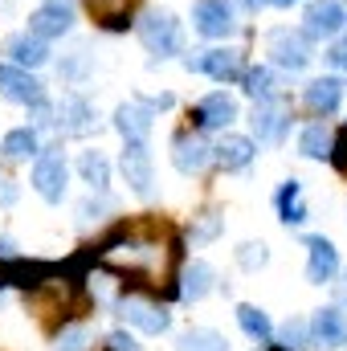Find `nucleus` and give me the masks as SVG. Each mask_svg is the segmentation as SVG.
Listing matches in <instances>:
<instances>
[{
	"label": "nucleus",
	"mask_w": 347,
	"mask_h": 351,
	"mask_svg": "<svg viewBox=\"0 0 347 351\" xmlns=\"http://www.w3.org/2000/svg\"><path fill=\"white\" fill-rule=\"evenodd\" d=\"M327 58H331V66H335V70H347V37L331 45V53H327Z\"/></svg>",
	"instance_id": "nucleus-37"
},
{
	"label": "nucleus",
	"mask_w": 347,
	"mask_h": 351,
	"mask_svg": "<svg viewBox=\"0 0 347 351\" xmlns=\"http://www.w3.org/2000/svg\"><path fill=\"white\" fill-rule=\"evenodd\" d=\"M106 351H139V343H135L127 331H110V335H106Z\"/></svg>",
	"instance_id": "nucleus-36"
},
{
	"label": "nucleus",
	"mask_w": 347,
	"mask_h": 351,
	"mask_svg": "<svg viewBox=\"0 0 347 351\" xmlns=\"http://www.w3.org/2000/svg\"><path fill=\"white\" fill-rule=\"evenodd\" d=\"M213 233H217V217H213V213H208V217H204V221H200V229H196V241H208V237H213Z\"/></svg>",
	"instance_id": "nucleus-38"
},
{
	"label": "nucleus",
	"mask_w": 347,
	"mask_h": 351,
	"mask_svg": "<svg viewBox=\"0 0 347 351\" xmlns=\"http://www.w3.org/2000/svg\"><path fill=\"white\" fill-rule=\"evenodd\" d=\"M208 160H213V147H208L200 135H180V139L172 143V164L184 176L204 172V164H208Z\"/></svg>",
	"instance_id": "nucleus-12"
},
{
	"label": "nucleus",
	"mask_w": 347,
	"mask_h": 351,
	"mask_svg": "<svg viewBox=\"0 0 347 351\" xmlns=\"http://www.w3.org/2000/svg\"><path fill=\"white\" fill-rule=\"evenodd\" d=\"M86 8H90V16H94L102 29L119 33V29L131 25V8H135V0H86Z\"/></svg>",
	"instance_id": "nucleus-20"
},
{
	"label": "nucleus",
	"mask_w": 347,
	"mask_h": 351,
	"mask_svg": "<svg viewBox=\"0 0 347 351\" xmlns=\"http://www.w3.org/2000/svg\"><path fill=\"white\" fill-rule=\"evenodd\" d=\"M213 282H217V274H213L208 262H188L180 269V298L184 302H200L213 290Z\"/></svg>",
	"instance_id": "nucleus-16"
},
{
	"label": "nucleus",
	"mask_w": 347,
	"mask_h": 351,
	"mask_svg": "<svg viewBox=\"0 0 347 351\" xmlns=\"http://www.w3.org/2000/svg\"><path fill=\"white\" fill-rule=\"evenodd\" d=\"M8 53H12V62H16V66H41V62H49L45 41H41V37H29V33L8 37Z\"/></svg>",
	"instance_id": "nucleus-24"
},
{
	"label": "nucleus",
	"mask_w": 347,
	"mask_h": 351,
	"mask_svg": "<svg viewBox=\"0 0 347 351\" xmlns=\"http://www.w3.org/2000/svg\"><path fill=\"white\" fill-rule=\"evenodd\" d=\"M0 200H4V204H12V200H16V188H12V180H0Z\"/></svg>",
	"instance_id": "nucleus-39"
},
{
	"label": "nucleus",
	"mask_w": 347,
	"mask_h": 351,
	"mask_svg": "<svg viewBox=\"0 0 347 351\" xmlns=\"http://www.w3.org/2000/svg\"><path fill=\"white\" fill-rule=\"evenodd\" d=\"M58 114H62V127H66L70 135H82V131H90V127H94V119H90V106L82 102V98H66Z\"/></svg>",
	"instance_id": "nucleus-29"
},
{
	"label": "nucleus",
	"mask_w": 347,
	"mask_h": 351,
	"mask_svg": "<svg viewBox=\"0 0 347 351\" xmlns=\"http://www.w3.org/2000/svg\"><path fill=\"white\" fill-rule=\"evenodd\" d=\"M0 94L12 98V102L33 106V102H41V82H37L33 74L16 70V66H0Z\"/></svg>",
	"instance_id": "nucleus-14"
},
{
	"label": "nucleus",
	"mask_w": 347,
	"mask_h": 351,
	"mask_svg": "<svg viewBox=\"0 0 347 351\" xmlns=\"http://www.w3.org/2000/svg\"><path fill=\"white\" fill-rule=\"evenodd\" d=\"M270 4H278V8H290V4H298V0H270Z\"/></svg>",
	"instance_id": "nucleus-41"
},
{
	"label": "nucleus",
	"mask_w": 347,
	"mask_h": 351,
	"mask_svg": "<svg viewBox=\"0 0 347 351\" xmlns=\"http://www.w3.org/2000/svg\"><path fill=\"white\" fill-rule=\"evenodd\" d=\"M49 4H58V8H70V0H49Z\"/></svg>",
	"instance_id": "nucleus-43"
},
{
	"label": "nucleus",
	"mask_w": 347,
	"mask_h": 351,
	"mask_svg": "<svg viewBox=\"0 0 347 351\" xmlns=\"http://www.w3.org/2000/svg\"><path fill=\"white\" fill-rule=\"evenodd\" d=\"M344 4L339 0H311L307 4V33L311 37H335L344 29Z\"/></svg>",
	"instance_id": "nucleus-10"
},
{
	"label": "nucleus",
	"mask_w": 347,
	"mask_h": 351,
	"mask_svg": "<svg viewBox=\"0 0 347 351\" xmlns=\"http://www.w3.org/2000/svg\"><path fill=\"white\" fill-rule=\"evenodd\" d=\"M0 258H12V241H4V237H0Z\"/></svg>",
	"instance_id": "nucleus-40"
},
{
	"label": "nucleus",
	"mask_w": 347,
	"mask_h": 351,
	"mask_svg": "<svg viewBox=\"0 0 347 351\" xmlns=\"http://www.w3.org/2000/svg\"><path fill=\"white\" fill-rule=\"evenodd\" d=\"M237 262H241V269H261V265L270 262V254H265V245H254V241H250V245H241V254H237Z\"/></svg>",
	"instance_id": "nucleus-34"
},
{
	"label": "nucleus",
	"mask_w": 347,
	"mask_h": 351,
	"mask_svg": "<svg viewBox=\"0 0 347 351\" xmlns=\"http://www.w3.org/2000/svg\"><path fill=\"white\" fill-rule=\"evenodd\" d=\"M278 217L286 225H302L307 221V204H302V184L298 180H286L278 188Z\"/></svg>",
	"instance_id": "nucleus-23"
},
{
	"label": "nucleus",
	"mask_w": 347,
	"mask_h": 351,
	"mask_svg": "<svg viewBox=\"0 0 347 351\" xmlns=\"http://www.w3.org/2000/svg\"><path fill=\"white\" fill-rule=\"evenodd\" d=\"M25 306H33V315L53 331V315H62V319L70 315V286L58 278H45L33 290H25Z\"/></svg>",
	"instance_id": "nucleus-1"
},
{
	"label": "nucleus",
	"mask_w": 347,
	"mask_h": 351,
	"mask_svg": "<svg viewBox=\"0 0 347 351\" xmlns=\"http://www.w3.org/2000/svg\"><path fill=\"white\" fill-rule=\"evenodd\" d=\"M270 53H274V62H278L282 70H290V74L311 62L307 37H302V33H290V29H274V33H270Z\"/></svg>",
	"instance_id": "nucleus-5"
},
{
	"label": "nucleus",
	"mask_w": 347,
	"mask_h": 351,
	"mask_svg": "<svg viewBox=\"0 0 347 351\" xmlns=\"http://www.w3.org/2000/svg\"><path fill=\"white\" fill-rule=\"evenodd\" d=\"M188 70H204V74L217 78V82H237V78L246 74L237 49H208L204 58H188Z\"/></svg>",
	"instance_id": "nucleus-7"
},
{
	"label": "nucleus",
	"mask_w": 347,
	"mask_h": 351,
	"mask_svg": "<svg viewBox=\"0 0 347 351\" xmlns=\"http://www.w3.org/2000/svg\"><path fill=\"white\" fill-rule=\"evenodd\" d=\"M90 331L86 327H70V331H62V339H58V351H90Z\"/></svg>",
	"instance_id": "nucleus-33"
},
{
	"label": "nucleus",
	"mask_w": 347,
	"mask_h": 351,
	"mask_svg": "<svg viewBox=\"0 0 347 351\" xmlns=\"http://www.w3.org/2000/svg\"><path fill=\"white\" fill-rule=\"evenodd\" d=\"M331 160H335V168L347 176V127L339 131V139H331Z\"/></svg>",
	"instance_id": "nucleus-35"
},
{
	"label": "nucleus",
	"mask_w": 347,
	"mask_h": 351,
	"mask_svg": "<svg viewBox=\"0 0 347 351\" xmlns=\"http://www.w3.org/2000/svg\"><path fill=\"white\" fill-rule=\"evenodd\" d=\"M33 188L41 192V200L62 204V196H66V160H62V152H49V156L37 160V168H33Z\"/></svg>",
	"instance_id": "nucleus-4"
},
{
	"label": "nucleus",
	"mask_w": 347,
	"mask_h": 351,
	"mask_svg": "<svg viewBox=\"0 0 347 351\" xmlns=\"http://www.w3.org/2000/svg\"><path fill=\"white\" fill-rule=\"evenodd\" d=\"M241 4H246V8H261V4H265V0H241Z\"/></svg>",
	"instance_id": "nucleus-42"
},
{
	"label": "nucleus",
	"mask_w": 347,
	"mask_h": 351,
	"mask_svg": "<svg viewBox=\"0 0 347 351\" xmlns=\"http://www.w3.org/2000/svg\"><path fill=\"white\" fill-rule=\"evenodd\" d=\"M286 123H290V114H286V106L274 102V98H265L258 110H254V131H258V139H265V143H282Z\"/></svg>",
	"instance_id": "nucleus-15"
},
{
	"label": "nucleus",
	"mask_w": 347,
	"mask_h": 351,
	"mask_svg": "<svg viewBox=\"0 0 347 351\" xmlns=\"http://www.w3.org/2000/svg\"><path fill=\"white\" fill-rule=\"evenodd\" d=\"M70 25H74V16H70V8H58V4H49V8H37L33 16H29V33L33 37H62V33H70Z\"/></svg>",
	"instance_id": "nucleus-17"
},
{
	"label": "nucleus",
	"mask_w": 347,
	"mask_h": 351,
	"mask_svg": "<svg viewBox=\"0 0 347 351\" xmlns=\"http://www.w3.org/2000/svg\"><path fill=\"white\" fill-rule=\"evenodd\" d=\"M115 127H119V135L127 143H147V135H152V110L143 102H127V106L115 110Z\"/></svg>",
	"instance_id": "nucleus-13"
},
{
	"label": "nucleus",
	"mask_w": 347,
	"mask_h": 351,
	"mask_svg": "<svg viewBox=\"0 0 347 351\" xmlns=\"http://www.w3.org/2000/svg\"><path fill=\"white\" fill-rule=\"evenodd\" d=\"M339 98H344V82L339 78H315L307 86V106L319 110V114H331L339 106Z\"/></svg>",
	"instance_id": "nucleus-22"
},
{
	"label": "nucleus",
	"mask_w": 347,
	"mask_h": 351,
	"mask_svg": "<svg viewBox=\"0 0 347 351\" xmlns=\"http://www.w3.org/2000/svg\"><path fill=\"white\" fill-rule=\"evenodd\" d=\"M237 323H241V331L254 339V343H270V335H274V327H270V319H265V311L261 306H237Z\"/></svg>",
	"instance_id": "nucleus-26"
},
{
	"label": "nucleus",
	"mask_w": 347,
	"mask_h": 351,
	"mask_svg": "<svg viewBox=\"0 0 347 351\" xmlns=\"http://www.w3.org/2000/svg\"><path fill=\"white\" fill-rule=\"evenodd\" d=\"M311 339H315L323 351L347 348V319H344V311H339V306H323V311H315Z\"/></svg>",
	"instance_id": "nucleus-6"
},
{
	"label": "nucleus",
	"mask_w": 347,
	"mask_h": 351,
	"mask_svg": "<svg viewBox=\"0 0 347 351\" xmlns=\"http://www.w3.org/2000/svg\"><path fill=\"white\" fill-rule=\"evenodd\" d=\"M246 78V90L258 98V102H265V98H274V74L265 70V66H258V70H250V74H241Z\"/></svg>",
	"instance_id": "nucleus-31"
},
{
	"label": "nucleus",
	"mask_w": 347,
	"mask_h": 351,
	"mask_svg": "<svg viewBox=\"0 0 347 351\" xmlns=\"http://www.w3.org/2000/svg\"><path fill=\"white\" fill-rule=\"evenodd\" d=\"M282 343L286 351H302L311 343V327L302 323V319H286V327H282Z\"/></svg>",
	"instance_id": "nucleus-32"
},
{
	"label": "nucleus",
	"mask_w": 347,
	"mask_h": 351,
	"mask_svg": "<svg viewBox=\"0 0 347 351\" xmlns=\"http://www.w3.org/2000/svg\"><path fill=\"white\" fill-rule=\"evenodd\" d=\"M58 269L49 262H25V258H8L4 265V282H12V286H21V290H33L37 282H45V278H53Z\"/></svg>",
	"instance_id": "nucleus-21"
},
{
	"label": "nucleus",
	"mask_w": 347,
	"mask_h": 351,
	"mask_svg": "<svg viewBox=\"0 0 347 351\" xmlns=\"http://www.w3.org/2000/svg\"><path fill=\"white\" fill-rule=\"evenodd\" d=\"M307 250H311V262H307V282H315V286L331 282V278H335V269H339V250H335L327 237H307Z\"/></svg>",
	"instance_id": "nucleus-11"
},
{
	"label": "nucleus",
	"mask_w": 347,
	"mask_h": 351,
	"mask_svg": "<svg viewBox=\"0 0 347 351\" xmlns=\"http://www.w3.org/2000/svg\"><path fill=\"white\" fill-rule=\"evenodd\" d=\"M78 172L86 180L94 192H102L106 184H110V164L102 160V152H82V160H78Z\"/></svg>",
	"instance_id": "nucleus-27"
},
{
	"label": "nucleus",
	"mask_w": 347,
	"mask_h": 351,
	"mask_svg": "<svg viewBox=\"0 0 347 351\" xmlns=\"http://www.w3.org/2000/svg\"><path fill=\"white\" fill-rule=\"evenodd\" d=\"M254 139H246V135H225L217 147H213V156H217V164L225 168V172H237V168H246L250 160H254Z\"/></svg>",
	"instance_id": "nucleus-19"
},
{
	"label": "nucleus",
	"mask_w": 347,
	"mask_h": 351,
	"mask_svg": "<svg viewBox=\"0 0 347 351\" xmlns=\"http://www.w3.org/2000/svg\"><path fill=\"white\" fill-rule=\"evenodd\" d=\"M192 21H196V29L204 33V37H229L233 33V8L225 4V0H200L196 8H192Z\"/></svg>",
	"instance_id": "nucleus-8"
},
{
	"label": "nucleus",
	"mask_w": 347,
	"mask_h": 351,
	"mask_svg": "<svg viewBox=\"0 0 347 351\" xmlns=\"http://www.w3.org/2000/svg\"><path fill=\"white\" fill-rule=\"evenodd\" d=\"M176 351H229V339L213 327H192L176 339Z\"/></svg>",
	"instance_id": "nucleus-25"
},
{
	"label": "nucleus",
	"mask_w": 347,
	"mask_h": 351,
	"mask_svg": "<svg viewBox=\"0 0 347 351\" xmlns=\"http://www.w3.org/2000/svg\"><path fill=\"white\" fill-rule=\"evenodd\" d=\"M298 147H302V156H311V160H323V156H331V131H327L323 123H311V127L302 131Z\"/></svg>",
	"instance_id": "nucleus-30"
},
{
	"label": "nucleus",
	"mask_w": 347,
	"mask_h": 351,
	"mask_svg": "<svg viewBox=\"0 0 347 351\" xmlns=\"http://www.w3.org/2000/svg\"><path fill=\"white\" fill-rule=\"evenodd\" d=\"M119 315H123L135 331H143V335H164V331L172 327V315H168L160 302H143V298H123V302H119Z\"/></svg>",
	"instance_id": "nucleus-3"
},
{
	"label": "nucleus",
	"mask_w": 347,
	"mask_h": 351,
	"mask_svg": "<svg viewBox=\"0 0 347 351\" xmlns=\"http://www.w3.org/2000/svg\"><path fill=\"white\" fill-rule=\"evenodd\" d=\"M4 156H8V160H29V156H37V131H33V127L8 131V135H4Z\"/></svg>",
	"instance_id": "nucleus-28"
},
{
	"label": "nucleus",
	"mask_w": 347,
	"mask_h": 351,
	"mask_svg": "<svg viewBox=\"0 0 347 351\" xmlns=\"http://www.w3.org/2000/svg\"><path fill=\"white\" fill-rule=\"evenodd\" d=\"M123 176H127V184H131L139 196H152L156 176H152V156H147V143H127V147H123Z\"/></svg>",
	"instance_id": "nucleus-9"
},
{
	"label": "nucleus",
	"mask_w": 347,
	"mask_h": 351,
	"mask_svg": "<svg viewBox=\"0 0 347 351\" xmlns=\"http://www.w3.org/2000/svg\"><path fill=\"white\" fill-rule=\"evenodd\" d=\"M196 127H229L237 119V102L229 94H208L200 106H196Z\"/></svg>",
	"instance_id": "nucleus-18"
},
{
	"label": "nucleus",
	"mask_w": 347,
	"mask_h": 351,
	"mask_svg": "<svg viewBox=\"0 0 347 351\" xmlns=\"http://www.w3.org/2000/svg\"><path fill=\"white\" fill-rule=\"evenodd\" d=\"M139 37H143V45H147L152 53H160V58H172L176 49H180V25H176L172 12H147V16L139 21Z\"/></svg>",
	"instance_id": "nucleus-2"
},
{
	"label": "nucleus",
	"mask_w": 347,
	"mask_h": 351,
	"mask_svg": "<svg viewBox=\"0 0 347 351\" xmlns=\"http://www.w3.org/2000/svg\"><path fill=\"white\" fill-rule=\"evenodd\" d=\"M270 351H286V348H270Z\"/></svg>",
	"instance_id": "nucleus-44"
}]
</instances>
